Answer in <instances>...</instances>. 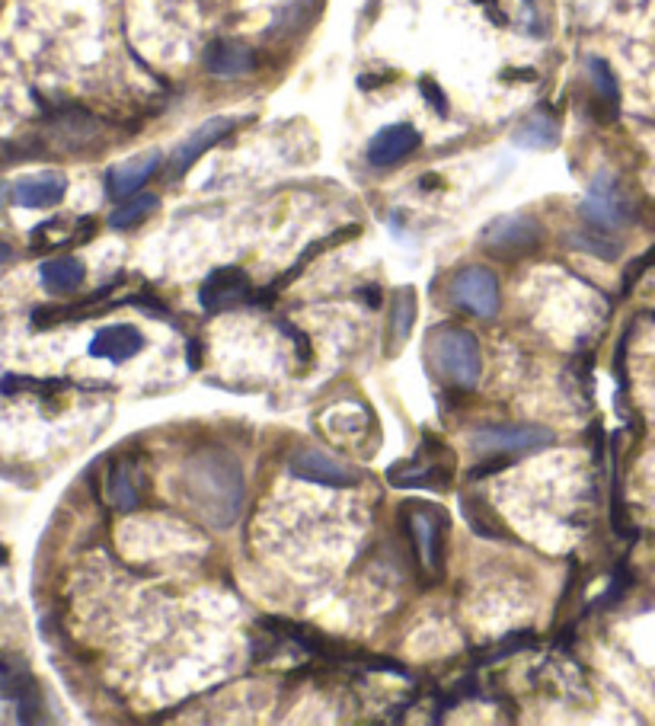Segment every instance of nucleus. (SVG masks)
I'll list each match as a JSON object with an SVG mask.
<instances>
[{"label":"nucleus","instance_id":"f257e3e1","mask_svg":"<svg viewBox=\"0 0 655 726\" xmlns=\"http://www.w3.org/2000/svg\"><path fill=\"white\" fill-rule=\"evenodd\" d=\"M182 496L214 528H228L243 506V471L224 452L192 454L182 467Z\"/></svg>","mask_w":655,"mask_h":726},{"label":"nucleus","instance_id":"f03ea898","mask_svg":"<svg viewBox=\"0 0 655 726\" xmlns=\"http://www.w3.org/2000/svg\"><path fill=\"white\" fill-rule=\"evenodd\" d=\"M429 353L432 362L439 368V375L447 378L457 388H477L479 371V343L477 336L467 334L464 327H439L435 334L429 336Z\"/></svg>","mask_w":655,"mask_h":726},{"label":"nucleus","instance_id":"7ed1b4c3","mask_svg":"<svg viewBox=\"0 0 655 726\" xmlns=\"http://www.w3.org/2000/svg\"><path fill=\"white\" fill-rule=\"evenodd\" d=\"M547 445H553V432L540 425H489L471 435V449L477 454L540 452Z\"/></svg>","mask_w":655,"mask_h":726},{"label":"nucleus","instance_id":"20e7f679","mask_svg":"<svg viewBox=\"0 0 655 726\" xmlns=\"http://www.w3.org/2000/svg\"><path fill=\"white\" fill-rule=\"evenodd\" d=\"M582 214H585V221H592L601 231H614V228L630 224L633 206H630L626 192L621 189V182L614 180V177H608V173H601L592 182L585 202H582Z\"/></svg>","mask_w":655,"mask_h":726},{"label":"nucleus","instance_id":"39448f33","mask_svg":"<svg viewBox=\"0 0 655 726\" xmlns=\"http://www.w3.org/2000/svg\"><path fill=\"white\" fill-rule=\"evenodd\" d=\"M451 292H454V302L461 304V307H467L474 317H496L499 314V304H503L499 282H496V275L489 273V270H483V266H471V270L454 275Z\"/></svg>","mask_w":655,"mask_h":726},{"label":"nucleus","instance_id":"423d86ee","mask_svg":"<svg viewBox=\"0 0 655 726\" xmlns=\"http://www.w3.org/2000/svg\"><path fill=\"white\" fill-rule=\"evenodd\" d=\"M479 241L493 246L496 253H525V250H535L537 243L543 241V228L528 214H506V218H496L479 234Z\"/></svg>","mask_w":655,"mask_h":726},{"label":"nucleus","instance_id":"0eeeda50","mask_svg":"<svg viewBox=\"0 0 655 726\" xmlns=\"http://www.w3.org/2000/svg\"><path fill=\"white\" fill-rule=\"evenodd\" d=\"M422 145L419 128H413L410 122H397L381 128L371 141H368V164L371 167H397L406 157H413Z\"/></svg>","mask_w":655,"mask_h":726},{"label":"nucleus","instance_id":"6e6552de","mask_svg":"<svg viewBox=\"0 0 655 726\" xmlns=\"http://www.w3.org/2000/svg\"><path fill=\"white\" fill-rule=\"evenodd\" d=\"M410 535L416 541L422 567L429 574H442V560H445V518L439 513L413 509L410 513Z\"/></svg>","mask_w":655,"mask_h":726},{"label":"nucleus","instance_id":"1a4fd4ad","mask_svg":"<svg viewBox=\"0 0 655 726\" xmlns=\"http://www.w3.org/2000/svg\"><path fill=\"white\" fill-rule=\"evenodd\" d=\"M288 467L298 481H310V484L336 486V490L358 484V474L352 467H346L342 461H336V457H329L324 452H298Z\"/></svg>","mask_w":655,"mask_h":726},{"label":"nucleus","instance_id":"9d476101","mask_svg":"<svg viewBox=\"0 0 655 726\" xmlns=\"http://www.w3.org/2000/svg\"><path fill=\"white\" fill-rule=\"evenodd\" d=\"M145 349V336L131 324H113L103 327L99 334L89 339V356L93 359H106V362H128Z\"/></svg>","mask_w":655,"mask_h":726},{"label":"nucleus","instance_id":"9b49d317","mask_svg":"<svg viewBox=\"0 0 655 726\" xmlns=\"http://www.w3.org/2000/svg\"><path fill=\"white\" fill-rule=\"evenodd\" d=\"M234 131V119H228V116H214V119L202 122L182 145H179L177 151H173V173L182 177L199 157L205 151H211L221 138H228Z\"/></svg>","mask_w":655,"mask_h":726},{"label":"nucleus","instance_id":"f8f14e48","mask_svg":"<svg viewBox=\"0 0 655 726\" xmlns=\"http://www.w3.org/2000/svg\"><path fill=\"white\" fill-rule=\"evenodd\" d=\"M157 167H160V151L128 157V160H122V164H116V167L106 173V192H109L113 199H128V196H135V192L154 177Z\"/></svg>","mask_w":655,"mask_h":726},{"label":"nucleus","instance_id":"ddd939ff","mask_svg":"<svg viewBox=\"0 0 655 726\" xmlns=\"http://www.w3.org/2000/svg\"><path fill=\"white\" fill-rule=\"evenodd\" d=\"M67 192V180L61 173H35L13 182L10 196L20 209H52Z\"/></svg>","mask_w":655,"mask_h":726},{"label":"nucleus","instance_id":"4468645a","mask_svg":"<svg viewBox=\"0 0 655 726\" xmlns=\"http://www.w3.org/2000/svg\"><path fill=\"white\" fill-rule=\"evenodd\" d=\"M250 295V278L240 273V270H218L205 278L202 292H199V302L205 311H221V307H231L240 304Z\"/></svg>","mask_w":655,"mask_h":726},{"label":"nucleus","instance_id":"2eb2a0df","mask_svg":"<svg viewBox=\"0 0 655 726\" xmlns=\"http://www.w3.org/2000/svg\"><path fill=\"white\" fill-rule=\"evenodd\" d=\"M202 61L218 77H240L253 71V52L240 42H211Z\"/></svg>","mask_w":655,"mask_h":726},{"label":"nucleus","instance_id":"dca6fc26","mask_svg":"<svg viewBox=\"0 0 655 726\" xmlns=\"http://www.w3.org/2000/svg\"><path fill=\"white\" fill-rule=\"evenodd\" d=\"M42 288L49 292V295H71V292H77L81 285H84V263L77 260V256H59V260H49V263H42Z\"/></svg>","mask_w":655,"mask_h":726},{"label":"nucleus","instance_id":"f3484780","mask_svg":"<svg viewBox=\"0 0 655 726\" xmlns=\"http://www.w3.org/2000/svg\"><path fill=\"white\" fill-rule=\"evenodd\" d=\"M560 141V125L557 119H550L547 113H535L531 119H525L515 135H511V145L518 148H528V151H547Z\"/></svg>","mask_w":655,"mask_h":726},{"label":"nucleus","instance_id":"a211bd4d","mask_svg":"<svg viewBox=\"0 0 655 726\" xmlns=\"http://www.w3.org/2000/svg\"><path fill=\"white\" fill-rule=\"evenodd\" d=\"M413 320H416V292L400 288L393 302V317H390V356H397V349L410 339Z\"/></svg>","mask_w":655,"mask_h":726},{"label":"nucleus","instance_id":"6ab92c4d","mask_svg":"<svg viewBox=\"0 0 655 726\" xmlns=\"http://www.w3.org/2000/svg\"><path fill=\"white\" fill-rule=\"evenodd\" d=\"M157 206H160V199H157V196H128L119 209L109 214V224H113L116 231L135 228V224L148 221L150 214L157 212Z\"/></svg>","mask_w":655,"mask_h":726},{"label":"nucleus","instance_id":"aec40b11","mask_svg":"<svg viewBox=\"0 0 655 726\" xmlns=\"http://www.w3.org/2000/svg\"><path fill=\"white\" fill-rule=\"evenodd\" d=\"M589 77H592V84H595V91L601 99L617 103V81H614V74H611V67H608L604 61L589 59Z\"/></svg>","mask_w":655,"mask_h":726},{"label":"nucleus","instance_id":"412c9836","mask_svg":"<svg viewBox=\"0 0 655 726\" xmlns=\"http://www.w3.org/2000/svg\"><path fill=\"white\" fill-rule=\"evenodd\" d=\"M575 246H582V250L595 253V256H601V260H614V256H617V243L595 241L592 234H585V238H575Z\"/></svg>","mask_w":655,"mask_h":726},{"label":"nucleus","instance_id":"4be33fe9","mask_svg":"<svg viewBox=\"0 0 655 726\" xmlns=\"http://www.w3.org/2000/svg\"><path fill=\"white\" fill-rule=\"evenodd\" d=\"M419 87H422V93H425V99H429V103L439 109V116H447V99H445V93L439 91V84H435V81H429V77H422V84H419Z\"/></svg>","mask_w":655,"mask_h":726},{"label":"nucleus","instance_id":"5701e85b","mask_svg":"<svg viewBox=\"0 0 655 726\" xmlns=\"http://www.w3.org/2000/svg\"><path fill=\"white\" fill-rule=\"evenodd\" d=\"M13 260V246L7 241H0V263H10Z\"/></svg>","mask_w":655,"mask_h":726},{"label":"nucleus","instance_id":"b1692460","mask_svg":"<svg viewBox=\"0 0 655 726\" xmlns=\"http://www.w3.org/2000/svg\"><path fill=\"white\" fill-rule=\"evenodd\" d=\"M3 196H7V186L0 182V209H3Z\"/></svg>","mask_w":655,"mask_h":726}]
</instances>
